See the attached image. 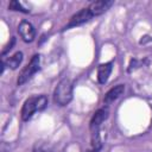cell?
<instances>
[{"mask_svg":"<svg viewBox=\"0 0 152 152\" xmlns=\"http://www.w3.org/2000/svg\"><path fill=\"white\" fill-rule=\"evenodd\" d=\"M48 106V97L45 95H34L28 97L21 108V119L24 121H28L34 113L42 112Z\"/></svg>","mask_w":152,"mask_h":152,"instance_id":"1","label":"cell"},{"mask_svg":"<svg viewBox=\"0 0 152 152\" xmlns=\"http://www.w3.org/2000/svg\"><path fill=\"white\" fill-rule=\"evenodd\" d=\"M72 99V83L69 78H63L58 82L53 90V102L58 106H66Z\"/></svg>","mask_w":152,"mask_h":152,"instance_id":"2","label":"cell"},{"mask_svg":"<svg viewBox=\"0 0 152 152\" xmlns=\"http://www.w3.org/2000/svg\"><path fill=\"white\" fill-rule=\"evenodd\" d=\"M39 65H40V56L39 55H34L30 63L20 71L18 80H17V84L18 86H23L25 82H27L38 70H39Z\"/></svg>","mask_w":152,"mask_h":152,"instance_id":"3","label":"cell"},{"mask_svg":"<svg viewBox=\"0 0 152 152\" xmlns=\"http://www.w3.org/2000/svg\"><path fill=\"white\" fill-rule=\"evenodd\" d=\"M91 18H93V14L90 13L89 8H88V7L82 8L81 11H78L76 14H74V15L70 18L69 23L64 26L63 30H68V28H71V27H75V26H80V25H82V24L89 21Z\"/></svg>","mask_w":152,"mask_h":152,"instance_id":"4","label":"cell"},{"mask_svg":"<svg viewBox=\"0 0 152 152\" xmlns=\"http://www.w3.org/2000/svg\"><path fill=\"white\" fill-rule=\"evenodd\" d=\"M108 115H109L108 107H102V108L97 109L90 120V132L91 133L100 132V127H101L102 122L108 118Z\"/></svg>","mask_w":152,"mask_h":152,"instance_id":"5","label":"cell"},{"mask_svg":"<svg viewBox=\"0 0 152 152\" xmlns=\"http://www.w3.org/2000/svg\"><path fill=\"white\" fill-rule=\"evenodd\" d=\"M18 33L25 43L33 42V39L36 37V30H34L33 25L26 20L20 21V24L18 25Z\"/></svg>","mask_w":152,"mask_h":152,"instance_id":"6","label":"cell"},{"mask_svg":"<svg viewBox=\"0 0 152 152\" xmlns=\"http://www.w3.org/2000/svg\"><path fill=\"white\" fill-rule=\"evenodd\" d=\"M114 1H108V0H97V1H93L88 8L90 11V13L93 14V17H97L103 14L104 12H107L112 6H113Z\"/></svg>","mask_w":152,"mask_h":152,"instance_id":"7","label":"cell"},{"mask_svg":"<svg viewBox=\"0 0 152 152\" xmlns=\"http://www.w3.org/2000/svg\"><path fill=\"white\" fill-rule=\"evenodd\" d=\"M125 91V86L124 84H118L113 88H110L106 94H104V97H103V102L106 104H109L112 102H114L115 100H118Z\"/></svg>","mask_w":152,"mask_h":152,"instance_id":"8","label":"cell"},{"mask_svg":"<svg viewBox=\"0 0 152 152\" xmlns=\"http://www.w3.org/2000/svg\"><path fill=\"white\" fill-rule=\"evenodd\" d=\"M112 69H113V63L112 62H108V63H102L99 65L97 68V81L100 84H104L108 78H109V75L112 72Z\"/></svg>","mask_w":152,"mask_h":152,"instance_id":"9","label":"cell"},{"mask_svg":"<svg viewBox=\"0 0 152 152\" xmlns=\"http://www.w3.org/2000/svg\"><path fill=\"white\" fill-rule=\"evenodd\" d=\"M2 62H4L5 66H8L11 69H17L20 65V63L23 62V52L18 51L8 58H2Z\"/></svg>","mask_w":152,"mask_h":152,"instance_id":"10","label":"cell"},{"mask_svg":"<svg viewBox=\"0 0 152 152\" xmlns=\"http://www.w3.org/2000/svg\"><path fill=\"white\" fill-rule=\"evenodd\" d=\"M8 10L10 11H18V12H23V13H28L30 10H27L26 7H24L19 1L13 0L8 4Z\"/></svg>","mask_w":152,"mask_h":152,"instance_id":"11","label":"cell"},{"mask_svg":"<svg viewBox=\"0 0 152 152\" xmlns=\"http://www.w3.org/2000/svg\"><path fill=\"white\" fill-rule=\"evenodd\" d=\"M14 43H15V38H14V37H12V38H11V42H10V43H8V44L5 46V49L2 50V56H4V55L7 52V51H10V50L12 49V46L14 45Z\"/></svg>","mask_w":152,"mask_h":152,"instance_id":"12","label":"cell"}]
</instances>
